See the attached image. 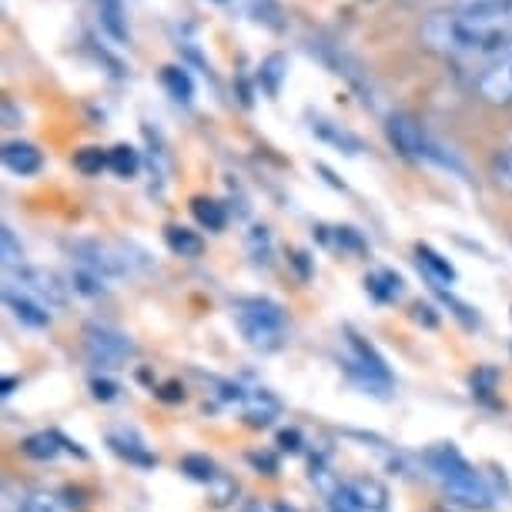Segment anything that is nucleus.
Returning a JSON list of instances; mask_svg holds the SVG:
<instances>
[{"instance_id": "1", "label": "nucleus", "mask_w": 512, "mask_h": 512, "mask_svg": "<svg viewBox=\"0 0 512 512\" xmlns=\"http://www.w3.org/2000/svg\"><path fill=\"white\" fill-rule=\"evenodd\" d=\"M419 41L425 44V51L442 57L489 61L512 47V0L429 14L419 27Z\"/></svg>"}, {"instance_id": "2", "label": "nucleus", "mask_w": 512, "mask_h": 512, "mask_svg": "<svg viewBox=\"0 0 512 512\" xmlns=\"http://www.w3.org/2000/svg\"><path fill=\"white\" fill-rule=\"evenodd\" d=\"M425 462H429L432 476L442 482V489L449 492L452 502H459V506H466V509H492L496 496H492L489 482L482 479V472H476L459 456L456 446L429 449L425 452Z\"/></svg>"}, {"instance_id": "3", "label": "nucleus", "mask_w": 512, "mask_h": 512, "mask_svg": "<svg viewBox=\"0 0 512 512\" xmlns=\"http://www.w3.org/2000/svg\"><path fill=\"white\" fill-rule=\"evenodd\" d=\"M235 325L245 335V342L258 352L282 349L288 335L282 305L268 302V298H241V302H235Z\"/></svg>"}, {"instance_id": "4", "label": "nucleus", "mask_w": 512, "mask_h": 512, "mask_svg": "<svg viewBox=\"0 0 512 512\" xmlns=\"http://www.w3.org/2000/svg\"><path fill=\"white\" fill-rule=\"evenodd\" d=\"M84 355H88L91 365L111 372V369H121V365L131 359L134 342L124 332H118V328L88 325V328H84Z\"/></svg>"}, {"instance_id": "5", "label": "nucleus", "mask_w": 512, "mask_h": 512, "mask_svg": "<svg viewBox=\"0 0 512 512\" xmlns=\"http://www.w3.org/2000/svg\"><path fill=\"white\" fill-rule=\"evenodd\" d=\"M345 349H349V352H345V365H349V372L365 385V389L379 392V395H385L392 389V375H389V369H385L382 355L375 352L365 338L349 332V335H345Z\"/></svg>"}, {"instance_id": "6", "label": "nucleus", "mask_w": 512, "mask_h": 512, "mask_svg": "<svg viewBox=\"0 0 512 512\" xmlns=\"http://www.w3.org/2000/svg\"><path fill=\"white\" fill-rule=\"evenodd\" d=\"M476 94L492 108L512 104V47L496 57H489L476 74Z\"/></svg>"}, {"instance_id": "7", "label": "nucleus", "mask_w": 512, "mask_h": 512, "mask_svg": "<svg viewBox=\"0 0 512 512\" xmlns=\"http://www.w3.org/2000/svg\"><path fill=\"white\" fill-rule=\"evenodd\" d=\"M385 131H389V141L395 144V151L402 154V158L409 161H429L432 154V138L422 131V124L412 118V114L405 111H395L389 124H385Z\"/></svg>"}, {"instance_id": "8", "label": "nucleus", "mask_w": 512, "mask_h": 512, "mask_svg": "<svg viewBox=\"0 0 512 512\" xmlns=\"http://www.w3.org/2000/svg\"><path fill=\"white\" fill-rule=\"evenodd\" d=\"M17 288L31 292L37 302H44L47 308H64L67 305V285L47 268H17Z\"/></svg>"}, {"instance_id": "9", "label": "nucleus", "mask_w": 512, "mask_h": 512, "mask_svg": "<svg viewBox=\"0 0 512 512\" xmlns=\"http://www.w3.org/2000/svg\"><path fill=\"white\" fill-rule=\"evenodd\" d=\"M4 305L11 308L14 318L27 328H47L51 325V308L44 302H37L31 292H24V288L17 285H7L4 288Z\"/></svg>"}, {"instance_id": "10", "label": "nucleus", "mask_w": 512, "mask_h": 512, "mask_svg": "<svg viewBox=\"0 0 512 512\" xmlns=\"http://www.w3.org/2000/svg\"><path fill=\"white\" fill-rule=\"evenodd\" d=\"M241 415H245L251 429H265V425H272L282 415V399L268 389H251L241 399Z\"/></svg>"}, {"instance_id": "11", "label": "nucleus", "mask_w": 512, "mask_h": 512, "mask_svg": "<svg viewBox=\"0 0 512 512\" xmlns=\"http://www.w3.org/2000/svg\"><path fill=\"white\" fill-rule=\"evenodd\" d=\"M312 134L318 141H325V144H332V148H338V151H345V154H362L365 151V141L359 138V134H352V131H345L342 124H335V121H328V118H322V114H312Z\"/></svg>"}, {"instance_id": "12", "label": "nucleus", "mask_w": 512, "mask_h": 512, "mask_svg": "<svg viewBox=\"0 0 512 512\" xmlns=\"http://www.w3.org/2000/svg\"><path fill=\"white\" fill-rule=\"evenodd\" d=\"M4 168L17 178H31L44 168V154L27 141H7L4 144Z\"/></svg>"}, {"instance_id": "13", "label": "nucleus", "mask_w": 512, "mask_h": 512, "mask_svg": "<svg viewBox=\"0 0 512 512\" xmlns=\"http://www.w3.org/2000/svg\"><path fill=\"white\" fill-rule=\"evenodd\" d=\"M415 262H419V268L425 272L429 282H436V285H452V282H456V268H452L449 258H442L436 248L415 245Z\"/></svg>"}, {"instance_id": "14", "label": "nucleus", "mask_w": 512, "mask_h": 512, "mask_svg": "<svg viewBox=\"0 0 512 512\" xmlns=\"http://www.w3.org/2000/svg\"><path fill=\"white\" fill-rule=\"evenodd\" d=\"M161 84H164V91H168L178 104H191V101H195V77L188 74L185 64H168V67H164V71H161Z\"/></svg>"}, {"instance_id": "15", "label": "nucleus", "mask_w": 512, "mask_h": 512, "mask_svg": "<svg viewBox=\"0 0 512 512\" xmlns=\"http://www.w3.org/2000/svg\"><path fill=\"white\" fill-rule=\"evenodd\" d=\"M108 446L118 452V456L134 462V466H154V456H151L148 449H144V442L134 436V432H111Z\"/></svg>"}, {"instance_id": "16", "label": "nucleus", "mask_w": 512, "mask_h": 512, "mask_svg": "<svg viewBox=\"0 0 512 512\" xmlns=\"http://www.w3.org/2000/svg\"><path fill=\"white\" fill-rule=\"evenodd\" d=\"M94 4H98V17H101L104 31H108L118 44L128 41V17H124L121 0H94Z\"/></svg>"}, {"instance_id": "17", "label": "nucleus", "mask_w": 512, "mask_h": 512, "mask_svg": "<svg viewBox=\"0 0 512 512\" xmlns=\"http://www.w3.org/2000/svg\"><path fill=\"white\" fill-rule=\"evenodd\" d=\"M164 238H168V248L181 258H201V251H205V241H201L198 231H191V228L168 225Z\"/></svg>"}, {"instance_id": "18", "label": "nucleus", "mask_w": 512, "mask_h": 512, "mask_svg": "<svg viewBox=\"0 0 512 512\" xmlns=\"http://www.w3.org/2000/svg\"><path fill=\"white\" fill-rule=\"evenodd\" d=\"M191 215H195L198 225L208 231H221L228 225V211L215 198H191Z\"/></svg>"}, {"instance_id": "19", "label": "nucleus", "mask_w": 512, "mask_h": 512, "mask_svg": "<svg viewBox=\"0 0 512 512\" xmlns=\"http://www.w3.org/2000/svg\"><path fill=\"white\" fill-rule=\"evenodd\" d=\"M365 288H369L372 298L379 302H395L402 295V278L392 272V268H375V272L365 278Z\"/></svg>"}, {"instance_id": "20", "label": "nucleus", "mask_w": 512, "mask_h": 512, "mask_svg": "<svg viewBox=\"0 0 512 512\" xmlns=\"http://www.w3.org/2000/svg\"><path fill=\"white\" fill-rule=\"evenodd\" d=\"M245 14L255 24L272 27V31H282L285 27V11H282L278 0H245Z\"/></svg>"}, {"instance_id": "21", "label": "nucleus", "mask_w": 512, "mask_h": 512, "mask_svg": "<svg viewBox=\"0 0 512 512\" xmlns=\"http://www.w3.org/2000/svg\"><path fill=\"white\" fill-rule=\"evenodd\" d=\"M352 489H355V496H359L362 509L385 512V506H389V489H385L379 479H355Z\"/></svg>"}, {"instance_id": "22", "label": "nucleus", "mask_w": 512, "mask_h": 512, "mask_svg": "<svg viewBox=\"0 0 512 512\" xmlns=\"http://www.w3.org/2000/svg\"><path fill=\"white\" fill-rule=\"evenodd\" d=\"M64 449V436L61 432H37V436L24 439V452L31 459H57V452Z\"/></svg>"}, {"instance_id": "23", "label": "nucleus", "mask_w": 512, "mask_h": 512, "mask_svg": "<svg viewBox=\"0 0 512 512\" xmlns=\"http://www.w3.org/2000/svg\"><path fill=\"white\" fill-rule=\"evenodd\" d=\"M108 161H111V171L118 178H134L141 168V154L131 148V144H118V148L108 151Z\"/></svg>"}, {"instance_id": "24", "label": "nucleus", "mask_w": 512, "mask_h": 512, "mask_svg": "<svg viewBox=\"0 0 512 512\" xmlns=\"http://www.w3.org/2000/svg\"><path fill=\"white\" fill-rule=\"evenodd\" d=\"M74 168L81 171V175H101L104 168H111V161H108V151H101V148H81L74 154Z\"/></svg>"}, {"instance_id": "25", "label": "nucleus", "mask_w": 512, "mask_h": 512, "mask_svg": "<svg viewBox=\"0 0 512 512\" xmlns=\"http://www.w3.org/2000/svg\"><path fill=\"white\" fill-rule=\"evenodd\" d=\"M285 74H288V61L282 54H272V57H265V64H262V84H265V91L275 94L282 91V81H285Z\"/></svg>"}, {"instance_id": "26", "label": "nucleus", "mask_w": 512, "mask_h": 512, "mask_svg": "<svg viewBox=\"0 0 512 512\" xmlns=\"http://www.w3.org/2000/svg\"><path fill=\"white\" fill-rule=\"evenodd\" d=\"M71 288H74V292H81V295H88V298H101L104 292H108V288H104V278H98L94 272H88V268H81V265L71 272Z\"/></svg>"}, {"instance_id": "27", "label": "nucleus", "mask_w": 512, "mask_h": 512, "mask_svg": "<svg viewBox=\"0 0 512 512\" xmlns=\"http://www.w3.org/2000/svg\"><path fill=\"white\" fill-rule=\"evenodd\" d=\"M181 472L191 479H198V482H208V486L221 476V472L215 469V462L205 459V456H185L181 459Z\"/></svg>"}, {"instance_id": "28", "label": "nucleus", "mask_w": 512, "mask_h": 512, "mask_svg": "<svg viewBox=\"0 0 512 512\" xmlns=\"http://www.w3.org/2000/svg\"><path fill=\"white\" fill-rule=\"evenodd\" d=\"M24 512H71V502L64 496H57V492H31V499H27V509Z\"/></svg>"}, {"instance_id": "29", "label": "nucleus", "mask_w": 512, "mask_h": 512, "mask_svg": "<svg viewBox=\"0 0 512 512\" xmlns=\"http://www.w3.org/2000/svg\"><path fill=\"white\" fill-rule=\"evenodd\" d=\"M325 502H328V509H332V512H365L359 496H355L352 482H342V486H338Z\"/></svg>"}, {"instance_id": "30", "label": "nucleus", "mask_w": 512, "mask_h": 512, "mask_svg": "<svg viewBox=\"0 0 512 512\" xmlns=\"http://www.w3.org/2000/svg\"><path fill=\"white\" fill-rule=\"evenodd\" d=\"M0 255H4L7 268H24V248L7 225H4V231H0Z\"/></svg>"}, {"instance_id": "31", "label": "nucleus", "mask_w": 512, "mask_h": 512, "mask_svg": "<svg viewBox=\"0 0 512 512\" xmlns=\"http://www.w3.org/2000/svg\"><path fill=\"white\" fill-rule=\"evenodd\" d=\"M492 181H496L502 191H509V195H512V148L496 154V161H492Z\"/></svg>"}, {"instance_id": "32", "label": "nucleus", "mask_w": 512, "mask_h": 512, "mask_svg": "<svg viewBox=\"0 0 512 512\" xmlns=\"http://www.w3.org/2000/svg\"><path fill=\"white\" fill-rule=\"evenodd\" d=\"M248 245H251V258L258 265L268 262V255H272V235H268V228H251Z\"/></svg>"}, {"instance_id": "33", "label": "nucleus", "mask_w": 512, "mask_h": 512, "mask_svg": "<svg viewBox=\"0 0 512 512\" xmlns=\"http://www.w3.org/2000/svg\"><path fill=\"white\" fill-rule=\"evenodd\" d=\"M496 382H499L496 369H479L476 375H472V389H476V392L482 395V399H486V395L496 392Z\"/></svg>"}, {"instance_id": "34", "label": "nucleus", "mask_w": 512, "mask_h": 512, "mask_svg": "<svg viewBox=\"0 0 512 512\" xmlns=\"http://www.w3.org/2000/svg\"><path fill=\"white\" fill-rule=\"evenodd\" d=\"M211 492H215V502H218V506H225V502L235 499L238 486H235V482H231L228 476H218L215 482H211Z\"/></svg>"}, {"instance_id": "35", "label": "nucleus", "mask_w": 512, "mask_h": 512, "mask_svg": "<svg viewBox=\"0 0 512 512\" xmlns=\"http://www.w3.org/2000/svg\"><path fill=\"white\" fill-rule=\"evenodd\" d=\"M91 392H94V399H101V402L118 399V385L108 382V379H94V382H91Z\"/></svg>"}, {"instance_id": "36", "label": "nucleus", "mask_w": 512, "mask_h": 512, "mask_svg": "<svg viewBox=\"0 0 512 512\" xmlns=\"http://www.w3.org/2000/svg\"><path fill=\"white\" fill-rule=\"evenodd\" d=\"M335 238H338V245H345V248H352V251H365L359 231H355V228H338Z\"/></svg>"}, {"instance_id": "37", "label": "nucleus", "mask_w": 512, "mask_h": 512, "mask_svg": "<svg viewBox=\"0 0 512 512\" xmlns=\"http://www.w3.org/2000/svg\"><path fill=\"white\" fill-rule=\"evenodd\" d=\"M278 442H282V449H298V432H282V436H278Z\"/></svg>"}, {"instance_id": "38", "label": "nucleus", "mask_w": 512, "mask_h": 512, "mask_svg": "<svg viewBox=\"0 0 512 512\" xmlns=\"http://www.w3.org/2000/svg\"><path fill=\"white\" fill-rule=\"evenodd\" d=\"M241 512H278V509L275 506H265V502H248V506L241 509Z\"/></svg>"}, {"instance_id": "39", "label": "nucleus", "mask_w": 512, "mask_h": 512, "mask_svg": "<svg viewBox=\"0 0 512 512\" xmlns=\"http://www.w3.org/2000/svg\"><path fill=\"white\" fill-rule=\"evenodd\" d=\"M251 462H255V466H265L268 472H275V462L268 459V456H251Z\"/></svg>"}, {"instance_id": "40", "label": "nucleus", "mask_w": 512, "mask_h": 512, "mask_svg": "<svg viewBox=\"0 0 512 512\" xmlns=\"http://www.w3.org/2000/svg\"><path fill=\"white\" fill-rule=\"evenodd\" d=\"M486 4H499V0H459V7H486Z\"/></svg>"}, {"instance_id": "41", "label": "nucleus", "mask_w": 512, "mask_h": 512, "mask_svg": "<svg viewBox=\"0 0 512 512\" xmlns=\"http://www.w3.org/2000/svg\"><path fill=\"white\" fill-rule=\"evenodd\" d=\"M14 385H17V379H4V395H11Z\"/></svg>"}, {"instance_id": "42", "label": "nucleus", "mask_w": 512, "mask_h": 512, "mask_svg": "<svg viewBox=\"0 0 512 512\" xmlns=\"http://www.w3.org/2000/svg\"><path fill=\"white\" fill-rule=\"evenodd\" d=\"M215 4H225V0H215Z\"/></svg>"}]
</instances>
